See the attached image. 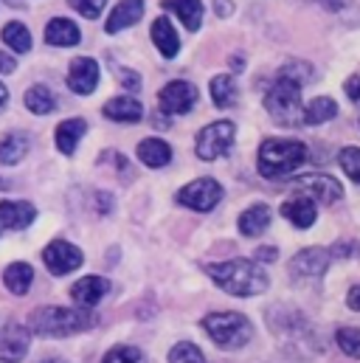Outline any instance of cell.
Segmentation results:
<instances>
[{"mask_svg":"<svg viewBox=\"0 0 360 363\" xmlns=\"http://www.w3.org/2000/svg\"><path fill=\"white\" fill-rule=\"evenodd\" d=\"M206 273L214 279V284H220L225 293L240 296V298L259 296L270 284L265 268L259 262H251V259H228V262L206 265Z\"/></svg>","mask_w":360,"mask_h":363,"instance_id":"obj_1","label":"cell"},{"mask_svg":"<svg viewBox=\"0 0 360 363\" xmlns=\"http://www.w3.org/2000/svg\"><path fill=\"white\" fill-rule=\"evenodd\" d=\"M96 324V315L68 307H37L28 318V330L40 338H68Z\"/></svg>","mask_w":360,"mask_h":363,"instance_id":"obj_2","label":"cell"},{"mask_svg":"<svg viewBox=\"0 0 360 363\" xmlns=\"http://www.w3.org/2000/svg\"><path fill=\"white\" fill-rule=\"evenodd\" d=\"M307 161V147L301 141H290V138H268L259 147V172L276 181V178H287L290 172H296L301 164Z\"/></svg>","mask_w":360,"mask_h":363,"instance_id":"obj_3","label":"cell"},{"mask_svg":"<svg viewBox=\"0 0 360 363\" xmlns=\"http://www.w3.org/2000/svg\"><path fill=\"white\" fill-rule=\"evenodd\" d=\"M203 330L220 350H242L254 338V324L242 313H211L203 318Z\"/></svg>","mask_w":360,"mask_h":363,"instance_id":"obj_4","label":"cell"},{"mask_svg":"<svg viewBox=\"0 0 360 363\" xmlns=\"http://www.w3.org/2000/svg\"><path fill=\"white\" fill-rule=\"evenodd\" d=\"M265 107L273 116V121L284 124V127H296L304 124V104H301V85L293 79L279 77L276 85L265 96Z\"/></svg>","mask_w":360,"mask_h":363,"instance_id":"obj_5","label":"cell"},{"mask_svg":"<svg viewBox=\"0 0 360 363\" xmlns=\"http://www.w3.org/2000/svg\"><path fill=\"white\" fill-rule=\"evenodd\" d=\"M234 133H237V127L231 121H214V124L203 127L197 135V158L214 161V158L225 155L234 144Z\"/></svg>","mask_w":360,"mask_h":363,"instance_id":"obj_6","label":"cell"},{"mask_svg":"<svg viewBox=\"0 0 360 363\" xmlns=\"http://www.w3.org/2000/svg\"><path fill=\"white\" fill-rule=\"evenodd\" d=\"M220 200H223V186L214 181V178L191 181L189 186H183V189L178 191L180 206L194 208V211H211Z\"/></svg>","mask_w":360,"mask_h":363,"instance_id":"obj_7","label":"cell"},{"mask_svg":"<svg viewBox=\"0 0 360 363\" xmlns=\"http://www.w3.org/2000/svg\"><path fill=\"white\" fill-rule=\"evenodd\" d=\"M43 259H45V268L54 273V276H65V273H74L82 265V251L65 240H54L45 251H43Z\"/></svg>","mask_w":360,"mask_h":363,"instance_id":"obj_8","label":"cell"},{"mask_svg":"<svg viewBox=\"0 0 360 363\" xmlns=\"http://www.w3.org/2000/svg\"><path fill=\"white\" fill-rule=\"evenodd\" d=\"M332 254L324 248H304L290 259V276L293 279H321L330 268Z\"/></svg>","mask_w":360,"mask_h":363,"instance_id":"obj_9","label":"cell"},{"mask_svg":"<svg viewBox=\"0 0 360 363\" xmlns=\"http://www.w3.org/2000/svg\"><path fill=\"white\" fill-rule=\"evenodd\" d=\"M293 186L301 194L315 197V200H321L327 206H332V203H338L344 197V186L335 181V178H330V175H304V178H296Z\"/></svg>","mask_w":360,"mask_h":363,"instance_id":"obj_10","label":"cell"},{"mask_svg":"<svg viewBox=\"0 0 360 363\" xmlns=\"http://www.w3.org/2000/svg\"><path fill=\"white\" fill-rule=\"evenodd\" d=\"M28 347H31V335L23 324L11 321L0 330V361L3 363H20L26 358Z\"/></svg>","mask_w":360,"mask_h":363,"instance_id":"obj_11","label":"cell"},{"mask_svg":"<svg viewBox=\"0 0 360 363\" xmlns=\"http://www.w3.org/2000/svg\"><path fill=\"white\" fill-rule=\"evenodd\" d=\"M194 101H197V88L191 85V82H169L164 91H161V107H164V113H169V116H183V113H189L191 107H194Z\"/></svg>","mask_w":360,"mask_h":363,"instance_id":"obj_12","label":"cell"},{"mask_svg":"<svg viewBox=\"0 0 360 363\" xmlns=\"http://www.w3.org/2000/svg\"><path fill=\"white\" fill-rule=\"evenodd\" d=\"M99 85V65L90 57H77L68 68V88L79 96H88Z\"/></svg>","mask_w":360,"mask_h":363,"instance_id":"obj_13","label":"cell"},{"mask_svg":"<svg viewBox=\"0 0 360 363\" xmlns=\"http://www.w3.org/2000/svg\"><path fill=\"white\" fill-rule=\"evenodd\" d=\"M37 217V208L26 200H6L0 203V228H9V231H20V228H28Z\"/></svg>","mask_w":360,"mask_h":363,"instance_id":"obj_14","label":"cell"},{"mask_svg":"<svg viewBox=\"0 0 360 363\" xmlns=\"http://www.w3.org/2000/svg\"><path fill=\"white\" fill-rule=\"evenodd\" d=\"M281 217H287L296 228H310L315 223V217H318L315 200L307 197V194H296V197L281 203Z\"/></svg>","mask_w":360,"mask_h":363,"instance_id":"obj_15","label":"cell"},{"mask_svg":"<svg viewBox=\"0 0 360 363\" xmlns=\"http://www.w3.org/2000/svg\"><path fill=\"white\" fill-rule=\"evenodd\" d=\"M110 293V281L107 279H101V276H85V279H79L74 287H71V298L79 304V307H96L104 296Z\"/></svg>","mask_w":360,"mask_h":363,"instance_id":"obj_16","label":"cell"},{"mask_svg":"<svg viewBox=\"0 0 360 363\" xmlns=\"http://www.w3.org/2000/svg\"><path fill=\"white\" fill-rule=\"evenodd\" d=\"M104 116L113 118V121H121V124H133V121H141L144 107L133 96H116L104 104Z\"/></svg>","mask_w":360,"mask_h":363,"instance_id":"obj_17","label":"cell"},{"mask_svg":"<svg viewBox=\"0 0 360 363\" xmlns=\"http://www.w3.org/2000/svg\"><path fill=\"white\" fill-rule=\"evenodd\" d=\"M141 17H144V0H121L113 9L110 20H107V31L116 34V31H121L127 26H135Z\"/></svg>","mask_w":360,"mask_h":363,"instance_id":"obj_18","label":"cell"},{"mask_svg":"<svg viewBox=\"0 0 360 363\" xmlns=\"http://www.w3.org/2000/svg\"><path fill=\"white\" fill-rule=\"evenodd\" d=\"M45 43H48V45H57V48L77 45V43H79V28H77V23H71V20H65V17H54V20L45 26Z\"/></svg>","mask_w":360,"mask_h":363,"instance_id":"obj_19","label":"cell"},{"mask_svg":"<svg viewBox=\"0 0 360 363\" xmlns=\"http://www.w3.org/2000/svg\"><path fill=\"white\" fill-rule=\"evenodd\" d=\"M138 158L150 169H161V167H167L172 161V147L167 141H161V138H144L138 144Z\"/></svg>","mask_w":360,"mask_h":363,"instance_id":"obj_20","label":"cell"},{"mask_svg":"<svg viewBox=\"0 0 360 363\" xmlns=\"http://www.w3.org/2000/svg\"><path fill=\"white\" fill-rule=\"evenodd\" d=\"M268 225H270V208L265 203H257V206H251V208H245L240 214V231L245 237H259V234L268 231Z\"/></svg>","mask_w":360,"mask_h":363,"instance_id":"obj_21","label":"cell"},{"mask_svg":"<svg viewBox=\"0 0 360 363\" xmlns=\"http://www.w3.org/2000/svg\"><path fill=\"white\" fill-rule=\"evenodd\" d=\"M152 43L158 45V51H161L167 60H172L180 51L178 31L172 28V23H169L167 17H158V20L152 23Z\"/></svg>","mask_w":360,"mask_h":363,"instance_id":"obj_22","label":"cell"},{"mask_svg":"<svg viewBox=\"0 0 360 363\" xmlns=\"http://www.w3.org/2000/svg\"><path fill=\"white\" fill-rule=\"evenodd\" d=\"M85 130H88V121L85 118H68V121H62L57 127V150L65 152V155H71L77 150L79 138L85 135Z\"/></svg>","mask_w":360,"mask_h":363,"instance_id":"obj_23","label":"cell"},{"mask_svg":"<svg viewBox=\"0 0 360 363\" xmlns=\"http://www.w3.org/2000/svg\"><path fill=\"white\" fill-rule=\"evenodd\" d=\"M34 281V268L28 262H11L6 271H3V284L14 293V296H26L28 287Z\"/></svg>","mask_w":360,"mask_h":363,"instance_id":"obj_24","label":"cell"},{"mask_svg":"<svg viewBox=\"0 0 360 363\" xmlns=\"http://www.w3.org/2000/svg\"><path fill=\"white\" fill-rule=\"evenodd\" d=\"M164 6L172 9V11H178L183 26L189 31H197L200 28V23H203V3L200 0H167Z\"/></svg>","mask_w":360,"mask_h":363,"instance_id":"obj_25","label":"cell"},{"mask_svg":"<svg viewBox=\"0 0 360 363\" xmlns=\"http://www.w3.org/2000/svg\"><path fill=\"white\" fill-rule=\"evenodd\" d=\"M338 104L330 96H315L307 107H304V124H324L330 118H335Z\"/></svg>","mask_w":360,"mask_h":363,"instance_id":"obj_26","label":"cell"},{"mask_svg":"<svg viewBox=\"0 0 360 363\" xmlns=\"http://www.w3.org/2000/svg\"><path fill=\"white\" fill-rule=\"evenodd\" d=\"M28 152V135L26 133H9L3 141H0V161L3 164H17L23 161V155Z\"/></svg>","mask_w":360,"mask_h":363,"instance_id":"obj_27","label":"cell"},{"mask_svg":"<svg viewBox=\"0 0 360 363\" xmlns=\"http://www.w3.org/2000/svg\"><path fill=\"white\" fill-rule=\"evenodd\" d=\"M211 99L217 107H231L237 101V82L231 74H220L211 79Z\"/></svg>","mask_w":360,"mask_h":363,"instance_id":"obj_28","label":"cell"},{"mask_svg":"<svg viewBox=\"0 0 360 363\" xmlns=\"http://www.w3.org/2000/svg\"><path fill=\"white\" fill-rule=\"evenodd\" d=\"M54 96L51 91L45 88V85H34V88H28L26 93V107L31 110V113H37V116H45V113H51L54 110Z\"/></svg>","mask_w":360,"mask_h":363,"instance_id":"obj_29","label":"cell"},{"mask_svg":"<svg viewBox=\"0 0 360 363\" xmlns=\"http://www.w3.org/2000/svg\"><path fill=\"white\" fill-rule=\"evenodd\" d=\"M3 43H6L9 48H14V51L26 54V51L31 48V34H28V28H26L23 23H9V26L3 28Z\"/></svg>","mask_w":360,"mask_h":363,"instance_id":"obj_30","label":"cell"},{"mask_svg":"<svg viewBox=\"0 0 360 363\" xmlns=\"http://www.w3.org/2000/svg\"><path fill=\"white\" fill-rule=\"evenodd\" d=\"M335 341H338V350L344 355L360 361V327H341L335 333Z\"/></svg>","mask_w":360,"mask_h":363,"instance_id":"obj_31","label":"cell"},{"mask_svg":"<svg viewBox=\"0 0 360 363\" xmlns=\"http://www.w3.org/2000/svg\"><path fill=\"white\" fill-rule=\"evenodd\" d=\"M101 363H147L144 358V352L141 350H135V347H127V344H118V347H113Z\"/></svg>","mask_w":360,"mask_h":363,"instance_id":"obj_32","label":"cell"},{"mask_svg":"<svg viewBox=\"0 0 360 363\" xmlns=\"http://www.w3.org/2000/svg\"><path fill=\"white\" fill-rule=\"evenodd\" d=\"M338 164L349 175V181L360 183V147H344L338 152Z\"/></svg>","mask_w":360,"mask_h":363,"instance_id":"obj_33","label":"cell"},{"mask_svg":"<svg viewBox=\"0 0 360 363\" xmlns=\"http://www.w3.org/2000/svg\"><path fill=\"white\" fill-rule=\"evenodd\" d=\"M169 363H206V358H203V352L194 344L180 341V344H175L169 350Z\"/></svg>","mask_w":360,"mask_h":363,"instance_id":"obj_34","label":"cell"},{"mask_svg":"<svg viewBox=\"0 0 360 363\" xmlns=\"http://www.w3.org/2000/svg\"><path fill=\"white\" fill-rule=\"evenodd\" d=\"M279 77H284V79H293V82L304 85V82H310V79H313V68H310L307 62H287V65L279 71Z\"/></svg>","mask_w":360,"mask_h":363,"instance_id":"obj_35","label":"cell"},{"mask_svg":"<svg viewBox=\"0 0 360 363\" xmlns=\"http://www.w3.org/2000/svg\"><path fill=\"white\" fill-rule=\"evenodd\" d=\"M82 17H88V20H96L99 14H101V9H104V3L107 0H68Z\"/></svg>","mask_w":360,"mask_h":363,"instance_id":"obj_36","label":"cell"},{"mask_svg":"<svg viewBox=\"0 0 360 363\" xmlns=\"http://www.w3.org/2000/svg\"><path fill=\"white\" fill-rule=\"evenodd\" d=\"M118 82H121L124 88H130V91H138V88H141V77L133 74L130 68H118Z\"/></svg>","mask_w":360,"mask_h":363,"instance_id":"obj_37","label":"cell"},{"mask_svg":"<svg viewBox=\"0 0 360 363\" xmlns=\"http://www.w3.org/2000/svg\"><path fill=\"white\" fill-rule=\"evenodd\" d=\"M344 91H347V96L352 101H360V77H349L347 85H344Z\"/></svg>","mask_w":360,"mask_h":363,"instance_id":"obj_38","label":"cell"},{"mask_svg":"<svg viewBox=\"0 0 360 363\" xmlns=\"http://www.w3.org/2000/svg\"><path fill=\"white\" fill-rule=\"evenodd\" d=\"M14 68H17V62H14L9 54H3V51H0V74H11Z\"/></svg>","mask_w":360,"mask_h":363,"instance_id":"obj_39","label":"cell"},{"mask_svg":"<svg viewBox=\"0 0 360 363\" xmlns=\"http://www.w3.org/2000/svg\"><path fill=\"white\" fill-rule=\"evenodd\" d=\"M347 304H349L352 310H358V313H360V284H355V287L349 290V296H347Z\"/></svg>","mask_w":360,"mask_h":363,"instance_id":"obj_40","label":"cell"},{"mask_svg":"<svg viewBox=\"0 0 360 363\" xmlns=\"http://www.w3.org/2000/svg\"><path fill=\"white\" fill-rule=\"evenodd\" d=\"M257 259H259V262H273V259H276V248H259V251H257Z\"/></svg>","mask_w":360,"mask_h":363,"instance_id":"obj_41","label":"cell"},{"mask_svg":"<svg viewBox=\"0 0 360 363\" xmlns=\"http://www.w3.org/2000/svg\"><path fill=\"white\" fill-rule=\"evenodd\" d=\"M9 101V91H6V85H0V107Z\"/></svg>","mask_w":360,"mask_h":363,"instance_id":"obj_42","label":"cell"},{"mask_svg":"<svg viewBox=\"0 0 360 363\" xmlns=\"http://www.w3.org/2000/svg\"><path fill=\"white\" fill-rule=\"evenodd\" d=\"M40 363H65L62 358H45V361H40Z\"/></svg>","mask_w":360,"mask_h":363,"instance_id":"obj_43","label":"cell"},{"mask_svg":"<svg viewBox=\"0 0 360 363\" xmlns=\"http://www.w3.org/2000/svg\"><path fill=\"white\" fill-rule=\"evenodd\" d=\"M0 189H11V186H9V181H0Z\"/></svg>","mask_w":360,"mask_h":363,"instance_id":"obj_44","label":"cell"},{"mask_svg":"<svg viewBox=\"0 0 360 363\" xmlns=\"http://www.w3.org/2000/svg\"><path fill=\"white\" fill-rule=\"evenodd\" d=\"M321 3H324V0H321Z\"/></svg>","mask_w":360,"mask_h":363,"instance_id":"obj_45","label":"cell"}]
</instances>
